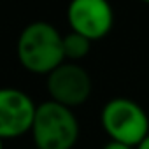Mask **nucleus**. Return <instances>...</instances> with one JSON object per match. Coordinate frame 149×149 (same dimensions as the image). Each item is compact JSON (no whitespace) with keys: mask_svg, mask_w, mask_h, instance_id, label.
<instances>
[{"mask_svg":"<svg viewBox=\"0 0 149 149\" xmlns=\"http://www.w3.org/2000/svg\"><path fill=\"white\" fill-rule=\"evenodd\" d=\"M100 123L111 140L137 147L149 135V118L140 104L132 98H111L100 114Z\"/></svg>","mask_w":149,"mask_h":149,"instance_id":"7ed1b4c3","label":"nucleus"},{"mask_svg":"<svg viewBox=\"0 0 149 149\" xmlns=\"http://www.w3.org/2000/svg\"><path fill=\"white\" fill-rule=\"evenodd\" d=\"M67 19L72 32L93 40L104 39L114 26V11L109 0H70Z\"/></svg>","mask_w":149,"mask_h":149,"instance_id":"39448f33","label":"nucleus"},{"mask_svg":"<svg viewBox=\"0 0 149 149\" xmlns=\"http://www.w3.org/2000/svg\"><path fill=\"white\" fill-rule=\"evenodd\" d=\"M37 105L21 90L0 88V139H16L32 130Z\"/></svg>","mask_w":149,"mask_h":149,"instance_id":"423d86ee","label":"nucleus"},{"mask_svg":"<svg viewBox=\"0 0 149 149\" xmlns=\"http://www.w3.org/2000/svg\"><path fill=\"white\" fill-rule=\"evenodd\" d=\"M102 149H133V147H130V146H126V144H123V142H116V140H109Z\"/></svg>","mask_w":149,"mask_h":149,"instance_id":"6e6552de","label":"nucleus"},{"mask_svg":"<svg viewBox=\"0 0 149 149\" xmlns=\"http://www.w3.org/2000/svg\"><path fill=\"white\" fill-rule=\"evenodd\" d=\"M46 86L51 100L68 109L83 105L90 98L93 88L90 74L74 61H63L56 67L47 76Z\"/></svg>","mask_w":149,"mask_h":149,"instance_id":"20e7f679","label":"nucleus"},{"mask_svg":"<svg viewBox=\"0 0 149 149\" xmlns=\"http://www.w3.org/2000/svg\"><path fill=\"white\" fill-rule=\"evenodd\" d=\"M0 149H4V142H2V139H0Z\"/></svg>","mask_w":149,"mask_h":149,"instance_id":"9d476101","label":"nucleus"},{"mask_svg":"<svg viewBox=\"0 0 149 149\" xmlns=\"http://www.w3.org/2000/svg\"><path fill=\"white\" fill-rule=\"evenodd\" d=\"M30 132L37 149H72L79 139V121L72 109L47 100L37 105Z\"/></svg>","mask_w":149,"mask_h":149,"instance_id":"f03ea898","label":"nucleus"},{"mask_svg":"<svg viewBox=\"0 0 149 149\" xmlns=\"http://www.w3.org/2000/svg\"><path fill=\"white\" fill-rule=\"evenodd\" d=\"M90 47H91V40L83 37L81 33L70 32V33L63 35V54H65V60H70V61L83 60L90 53Z\"/></svg>","mask_w":149,"mask_h":149,"instance_id":"0eeeda50","label":"nucleus"},{"mask_svg":"<svg viewBox=\"0 0 149 149\" xmlns=\"http://www.w3.org/2000/svg\"><path fill=\"white\" fill-rule=\"evenodd\" d=\"M16 54L28 72L49 76L65 61L63 35L46 21H33L19 33Z\"/></svg>","mask_w":149,"mask_h":149,"instance_id":"f257e3e1","label":"nucleus"},{"mask_svg":"<svg viewBox=\"0 0 149 149\" xmlns=\"http://www.w3.org/2000/svg\"><path fill=\"white\" fill-rule=\"evenodd\" d=\"M135 149H149V135H147V137H146V139H144L137 147H135Z\"/></svg>","mask_w":149,"mask_h":149,"instance_id":"1a4fd4ad","label":"nucleus"},{"mask_svg":"<svg viewBox=\"0 0 149 149\" xmlns=\"http://www.w3.org/2000/svg\"><path fill=\"white\" fill-rule=\"evenodd\" d=\"M140 2H146V4H149V0H140Z\"/></svg>","mask_w":149,"mask_h":149,"instance_id":"9b49d317","label":"nucleus"}]
</instances>
